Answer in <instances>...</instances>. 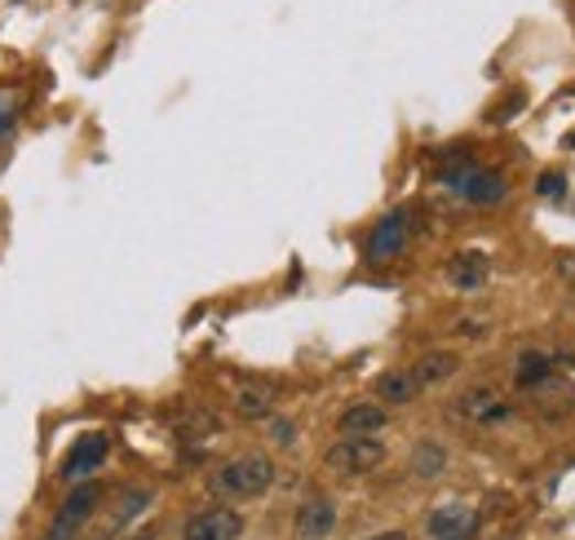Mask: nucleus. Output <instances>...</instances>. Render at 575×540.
<instances>
[{"label": "nucleus", "instance_id": "obj_10", "mask_svg": "<svg viewBox=\"0 0 575 540\" xmlns=\"http://www.w3.org/2000/svg\"><path fill=\"white\" fill-rule=\"evenodd\" d=\"M487 280H491V261L478 248H465L447 261V284L456 293H478V289H487Z\"/></svg>", "mask_w": 575, "mask_h": 540}, {"label": "nucleus", "instance_id": "obj_4", "mask_svg": "<svg viewBox=\"0 0 575 540\" xmlns=\"http://www.w3.org/2000/svg\"><path fill=\"white\" fill-rule=\"evenodd\" d=\"M98 505H102V487L98 483H76L72 492H67V500L58 505V514H54V522H50V531H45V540H76L80 531H85V522L98 514Z\"/></svg>", "mask_w": 575, "mask_h": 540}, {"label": "nucleus", "instance_id": "obj_7", "mask_svg": "<svg viewBox=\"0 0 575 540\" xmlns=\"http://www.w3.org/2000/svg\"><path fill=\"white\" fill-rule=\"evenodd\" d=\"M239 536H243V518L230 505H208L182 522V540H239Z\"/></svg>", "mask_w": 575, "mask_h": 540}, {"label": "nucleus", "instance_id": "obj_11", "mask_svg": "<svg viewBox=\"0 0 575 540\" xmlns=\"http://www.w3.org/2000/svg\"><path fill=\"white\" fill-rule=\"evenodd\" d=\"M527 399L549 417V421H557V417H571L575 412V386L566 381V377H544V381H535V386H527Z\"/></svg>", "mask_w": 575, "mask_h": 540}, {"label": "nucleus", "instance_id": "obj_22", "mask_svg": "<svg viewBox=\"0 0 575 540\" xmlns=\"http://www.w3.org/2000/svg\"><path fill=\"white\" fill-rule=\"evenodd\" d=\"M288 425H293V421H274V425H270V434H274L279 443H293V430H288Z\"/></svg>", "mask_w": 575, "mask_h": 540}, {"label": "nucleus", "instance_id": "obj_23", "mask_svg": "<svg viewBox=\"0 0 575 540\" xmlns=\"http://www.w3.org/2000/svg\"><path fill=\"white\" fill-rule=\"evenodd\" d=\"M368 540H408V531H381V536H368Z\"/></svg>", "mask_w": 575, "mask_h": 540}, {"label": "nucleus", "instance_id": "obj_24", "mask_svg": "<svg viewBox=\"0 0 575 540\" xmlns=\"http://www.w3.org/2000/svg\"><path fill=\"white\" fill-rule=\"evenodd\" d=\"M124 540H155V531H151V527H142V531H133V536H124Z\"/></svg>", "mask_w": 575, "mask_h": 540}, {"label": "nucleus", "instance_id": "obj_6", "mask_svg": "<svg viewBox=\"0 0 575 540\" xmlns=\"http://www.w3.org/2000/svg\"><path fill=\"white\" fill-rule=\"evenodd\" d=\"M452 417H456L460 425H478V430H487V425H505V421H513V408L505 403V395H500L496 386H474V390H465V395L452 403Z\"/></svg>", "mask_w": 575, "mask_h": 540}, {"label": "nucleus", "instance_id": "obj_15", "mask_svg": "<svg viewBox=\"0 0 575 540\" xmlns=\"http://www.w3.org/2000/svg\"><path fill=\"white\" fill-rule=\"evenodd\" d=\"M274 386H239L235 390V412L239 417H248V421H261V417H270V408H274Z\"/></svg>", "mask_w": 575, "mask_h": 540}, {"label": "nucleus", "instance_id": "obj_14", "mask_svg": "<svg viewBox=\"0 0 575 540\" xmlns=\"http://www.w3.org/2000/svg\"><path fill=\"white\" fill-rule=\"evenodd\" d=\"M390 425L386 408L381 403H350L341 417H337V430L341 434H381Z\"/></svg>", "mask_w": 575, "mask_h": 540}, {"label": "nucleus", "instance_id": "obj_8", "mask_svg": "<svg viewBox=\"0 0 575 540\" xmlns=\"http://www.w3.org/2000/svg\"><path fill=\"white\" fill-rule=\"evenodd\" d=\"M107 456H111V439L94 430V434L76 439V447L67 452V461H63V478H67V483H85L89 474H98V469L107 465Z\"/></svg>", "mask_w": 575, "mask_h": 540}, {"label": "nucleus", "instance_id": "obj_13", "mask_svg": "<svg viewBox=\"0 0 575 540\" xmlns=\"http://www.w3.org/2000/svg\"><path fill=\"white\" fill-rule=\"evenodd\" d=\"M333 527H337V505H333L328 496H311V500L297 509V536H302V540H324Z\"/></svg>", "mask_w": 575, "mask_h": 540}, {"label": "nucleus", "instance_id": "obj_18", "mask_svg": "<svg viewBox=\"0 0 575 540\" xmlns=\"http://www.w3.org/2000/svg\"><path fill=\"white\" fill-rule=\"evenodd\" d=\"M443 469H447V447H443V443L425 439V443L412 447V474H416V478H438Z\"/></svg>", "mask_w": 575, "mask_h": 540}, {"label": "nucleus", "instance_id": "obj_3", "mask_svg": "<svg viewBox=\"0 0 575 540\" xmlns=\"http://www.w3.org/2000/svg\"><path fill=\"white\" fill-rule=\"evenodd\" d=\"M412 230H416V213H412V208L386 213V217L372 226V235H368V244H364V257H368L372 266H386V261L403 257L408 244H412Z\"/></svg>", "mask_w": 575, "mask_h": 540}, {"label": "nucleus", "instance_id": "obj_1", "mask_svg": "<svg viewBox=\"0 0 575 540\" xmlns=\"http://www.w3.org/2000/svg\"><path fill=\"white\" fill-rule=\"evenodd\" d=\"M270 483H274V461L261 456V452L235 456V461H226V465L208 478L213 496H221V500H257Z\"/></svg>", "mask_w": 575, "mask_h": 540}, {"label": "nucleus", "instance_id": "obj_5", "mask_svg": "<svg viewBox=\"0 0 575 540\" xmlns=\"http://www.w3.org/2000/svg\"><path fill=\"white\" fill-rule=\"evenodd\" d=\"M443 182L460 195V199H469V204H478V208H487V204H500L505 195H509V182L496 173V169H478V164H460V169H447L443 173Z\"/></svg>", "mask_w": 575, "mask_h": 540}, {"label": "nucleus", "instance_id": "obj_9", "mask_svg": "<svg viewBox=\"0 0 575 540\" xmlns=\"http://www.w3.org/2000/svg\"><path fill=\"white\" fill-rule=\"evenodd\" d=\"M425 536L430 540H474L478 536V514L469 505H438L425 518Z\"/></svg>", "mask_w": 575, "mask_h": 540}, {"label": "nucleus", "instance_id": "obj_19", "mask_svg": "<svg viewBox=\"0 0 575 540\" xmlns=\"http://www.w3.org/2000/svg\"><path fill=\"white\" fill-rule=\"evenodd\" d=\"M14 125H19V98L10 89H0V142L14 133Z\"/></svg>", "mask_w": 575, "mask_h": 540}, {"label": "nucleus", "instance_id": "obj_12", "mask_svg": "<svg viewBox=\"0 0 575 540\" xmlns=\"http://www.w3.org/2000/svg\"><path fill=\"white\" fill-rule=\"evenodd\" d=\"M408 372H412L416 390H434V386H443V381H452L460 372V355H452V350H425V355H416V364Z\"/></svg>", "mask_w": 575, "mask_h": 540}, {"label": "nucleus", "instance_id": "obj_17", "mask_svg": "<svg viewBox=\"0 0 575 540\" xmlns=\"http://www.w3.org/2000/svg\"><path fill=\"white\" fill-rule=\"evenodd\" d=\"M549 372H553V355H544V350H522L518 364H513V381H518V390L544 381Z\"/></svg>", "mask_w": 575, "mask_h": 540}, {"label": "nucleus", "instance_id": "obj_16", "mask_svg": "<svg viewBox=\"0 0 575 540\" xmlns=\"http://www.w3.org/2000/svg\"><path fill=\"white\" fill-rule=\"evenodd\" d=\"M421 390H416V381H412V372L408 368H399V372H386V377H377V399L381 403H412Z\"/></svg>", "mask_w": 575, "mask_h": 540}, {"label": "nucleus", "instance_id": "obj_25", "mask_svg": "<svg viewBox=\"0 0 575 540\" xmlns=\"http://www.w3.org/2000/svg\"><path fill=\"white\" fill-rule=\"evenodd\" d=\"M566 142H571V147H575V133H571V138H566Z\"/></svg>", "mask_w": 575, "mask_h": 540}, {"label": "nucleus", "instance_id": "obj_21", "mask_svg": "<svg viewBox=\"0 0 575 540\" xmlns=\"http://www.w3.org/2000/svg\"><path fill=\"white\" fill-rule=\"evenodd\" d=\"M535 191H540L544 199H562V195H566V177H562V173H540Z\"/></svg>", "mask_w": 575, "mask_h": 540}, {"label": "nucleus", "instance_id": "obj_20", "mask_svg": "<svg viewBox=\"0 0 575 540\" xmlns=\"http://www.w3.org/2000/svg\"><path fill=\"white\" fill-rule=\"evenodd\" d=\"M147 505H151V492H129V496H124V505L116 509V522H129V518H138Z\"/></svg>", "mask_w": 575, "mask_h": 540}, {"label": "nucleus", "instance_id": "obj_2", "mask_svg": "<svg viewBox=\"0 0 575 540\" xmlns=\"http://www.w3.org/2000/svg\"><path fill=\"white\" fill-rule=\"evenodd\" d=\"M324 465L333 474H346V478H364L372 469L386 465V443L377 434H341V443H333L324 452Z\"/></svg>", "mask_w": 575, "mask_h": 540}]
</instances>
